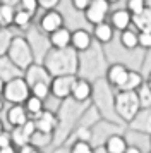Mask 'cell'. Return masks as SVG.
I'll list each match as a JSON object with an SVG mask.
<instances>
[{
    "label": "cell",
    "instance_id": "29",
    "mask_svg": "<svg viewBox=\"0 0 151 153\" xmlns=\"http://www.w3.org/2000/svg\"><path fill=\"white\" fill-rule=\"evenodd\" d=\"M127 10L130 12V16H139L146 10V0H127Z\"/></svg>",
    "mask_w": 151,
    "mask_h": 153
},
{
    "label": "cell",
    "instance_id": "19",
    "mask_svg": "<svg viewBox=\"0 0 151 153\" xmlns=\"http://www.w3.org/2000/svg\"><path fill=\"white\" fill-rule=\"evenodd\" d=\"M127 146L129 145H127L125 138L118 136V134H112L105 141V152L107 153H125Z\"/></svg>",
    "mask_w": 151,
    "mask_h": 153
},
{
    "label": "cell",
    "instance_id": "11",
    "mask_svg": "<svg viewBox=\"0 0 151 153\" xmlns=\"http://www.w3.org/2000/svg\"><path fill=\"white\" fill-rule=\"evenodd\" d=\"M93 97V84L89 83L86 77H76L70 91V98L77 103H84Z\"/></svg>",
    "mask_w": 151,
    "mask_h": 153
},
{
    "label": "cell",
    "instance_id": "13",
    "mask_svg": "<svg viewBox=\"0 0 151 153\" xmlns=\"http://www.w3.org/2000/svg\"><path fill=\"white\" fill-rule=\"evenodd\" d=\"M129 71L124 64H112L108 69H107V81L110 86H115V88H122L125 79L129 76Z\"/></svg>",
    "mask_w": 151,
    "mask_h": 153
},
{
    "label": "cell",
    "instance_id": "16",
    "mask_svg": "<svg viewBox=\"0 0 151 153\" xmlns=\"http://www.w3.org/2000/svg\"><path fill=\"white\" fill-rule=\"evenodd\" d=\"M70 35H72V31L67 29L65 26L55 29L53 33L48 35L50 48H67V47H70Z\"/></svg>",
    "mask_w": 151,
    "mask_h": 153
},
{
    "label": "cell",
    "instance_id": "39",
    "mask_svg": "<svg viewBox=\"0 0 151 153\" xmlns=\"http://www.w3.org/2000/svg\"><path fill=\"white\" fill-rule=\"evenodd\" d=\"M0 153H17V148H16L14 145L4 146V148H0Z\"/></svg>",
    "mask_w": 151,
    "mask_h": 153
},
{
    "label": "cell",
    "instance_id": "5",
    "mask_svg": "<svg viewBox=\"0 0 151 153\" xmlns=\"http://www.w3.org/2000/svg\"><path fill=\"white\" fill-rule=\"evenodd\" d=\"M77 76H53L50 83V93L57 100H69L72 84H74Z\"/></svg>",
    "mask_w": 151,
    "mask_h": 153
},
{
    "label": "cell",
    "instance_id": "1",
    "mask_svg": "<svg viewBox=\"0 0 151 153\" xmlns=\"http://www.w3.org/2000/svg\"><path fill=\"white\" fill-rule=\"evenodd\" d=\"M43 65L53 76H77L79 55L72 47L67 48H50L43 57Z\"/></svg>",
    "mask_w": 151,
    "mask_h": 153
},
{
    "label": "cell",
    "instance_id": "30",
    "mask_svg": "<svg viewBox=\"0 0 151 153\" xmlns=\"http://www.w3.org/2000/svg\"><path fill=\"white\" fill-rule=\"evenodd\" d=\"M69 153H95V148L91 146L89 141H77L76 139L72 143V146H70Z\"/></svg>",
    "mask_w": 151,
    "mask_h": 153
},
{
    "label": "cell",
    "instance_id": "8",
    "mask_svg": "<svg viewBox=\"0 0 151 153\" xmlns=\"http://www.w3.org/2000/svg\"><path fill=\"white\" fill-rule=\"evenodd\" d=\"M24 79L31 88L36 83H52V74L41 62H34L24 71Z\"/></svg>",
    "mask_w": 151,
    "mask_h": 153
},
{
    "label": "cell",
    "instance_id": "34",
    "mask_svg": "<svg viewBox=\"0 0 151 153\" xmlns=\"http://www.w3.org/2000/svg\"><path fill=\"white\" fill-rule=\"evenodd\" d=\"M14 145L12 143V136H10V131H2L0 132V148H4V146H10Z\"/></svg>",
    "mask_w": 151,
    "mask_h": 153
},
{
    "label": "cell",
    "instance_id": "3",
    "mask_svg": "<svg viewBox=\"0 0 151 153\" xmlns=\"http://www.w3.org/2000/svg\"><path fill=\"white\" fill-rule=\"evenodd\" d=\"M113 108L120 115V119L132 122L134 119L139 115V108H141V102H139V95L137 91H118L113 98Z\"/></svg>",
    "mask_w": 151,
    "mask_h": 153
},
{
    "label": "cell",
    "instance_id": "2",
    "mask_svg": "<svg viewBox=\"0 0 151 153\" xmlns=\"http://www.w3.org/2000/svg\"><path fill=\"white\" fill-rule=\"evenodd\" d=\"M7 57H9L21 71H26L31 64L36 62L33 48H31V45L27 42V38L22 36V35H14L12 42L9 45V50H7Z\"/></svg>",
    "mask_w": 151,
    "mask_h": 153
},
{
    "label": "cell",
    "instance_id": "40",
    "mask_svg": "<svg viewBox=\"0 0 151 153\" xmlns=\"http://www.w3.org/2000/svg\"><path fill=\"white\" fill-rule=\"evenodd\" d=\"M125 153H143L137 146H127V150H125Z\"/></svg>",
    "mask_w": 151,
    "mask_h": 153
},
{
    "label": "cell",
    "instance_id": "21",
    "mask_svg": "<svg viewBox=\"0 0 151 153\" xmlns=\"http://www.w3.org/2000/svg\"><path fill=\"white\" fill-rule=\"evenodd\" d=\"M33 14H29L22 9H16V14H14V22L12 28L17 29H29L31 28V22H33Z\"/></svg>",
    "mask_w": 151,
    "mask_h": 153
},
{
    "label": "cell",
    "instance_id": "23",
    "mask_svg": "<svg viewBox=\"0 0 151 153\" xmlns=\"http://www.w3.org/2000/svg\"><path fill=\"white\" fill-rule=\"evenodd\" d=\"M120 43H122V47L125 50H134L139 47V43H137V33L134 29H124L120 31Z\"/></svg>",
    "mask_w": 151,
    "mask_h": 153
},
{
    "label": "cell",
    "instance_id": "14",
    "mask_svg": "<svg viewBox=\"0 0 151 153\" xmlns=\"http://www.w3.org/2000/svg\"><path fill=\"white\" fill-rule=\"evenodd\" d=\"M29 119L31 117L27 115L24 105H10L7 108V122L10 126V129L12 127H19V126H24Z\"/></svg>",
    "mask_w": 151,
    "mask_h": 153
},
{
    "label": "cell",
    "instance_id": "42",
    "mask_svg": "<svg viewBox=\"0 0 151 153\" xmlns=\"http://www.w3.org/2000/svg\"><path fill=\"white\" fill-rule=\"evenodd\" d=\"M146 86H148V88L151 90V72H150V76H148V81H146Z\"/></svg>",
    "mask_w": 151,
    "mask_h": 153
},
{
    "label": "cell",
    "instance_id": "4",
    "mask_svg": "<svg viewBox=\"0 0 151 153\" xmlns=\"http://www.w3.org/2000/svg\"><path fill=\"white\" fill-rule=\"evenodd\" d=\"M29 95H31V88L26 83L24 76H21V77H16V79L7 81L2 98L10 105H22L27 100Z\"/></svg>",
    "mask_w": 151,
    "mask_h": 153
},
{
    "label": "cell",
    "instance_id": "10",
    "mask_svg": "<svg viewBox=\"0 0 151 153\" xmlns=\"http://www.w3.org/2000/svg\"><path fill=\"white\" fill-rule=\"evenodd\" d=\"M93 45V35L89 33L88 29L84 28H77L72 31L70 35V47L77 52V53H84L88 52Z\"/></svg>",
    "mask_w": 151,
    "mask_h": 153
},
{
    "label": "cell",
    "instance_id": "27",
    "mask_svg": "<svg viewBox=\"0 0 151 153\" xmlns=\"http://www.w3.org/2000/svg\"><path fill=\"white\" fill-rule=\"evenodd\" d=\"M14 33L10 28H0V57L7 55V50H9V45L12 42Z\"/></svg>",
    "mask_w": 151,
    "mask_h": 153
},
{
    "label": "cell",
    "instance_id": "28",
    "mask_svg": "<svg viewBox=\"0 0 151 153\" xmlns=\"http://www.w3.org/2000/svg\"><path fill=\"white\" fill-rule=\"evenodd\" d=\"M31 95L41 100H47L52 93H50V83H36L31 86Z\"/></svg>",
    "mask_w": 151,
    "mask_h": 153
},
{
    "label": "cell",
    "instance_id": "9",
    "mask_svg": "<svg viewBox=\"0 0 151 153\" xmlns=\"http://www.w3.org/2000/svg\"><path fill=\"white\" fill-rule=\"evenodd\" d=\"M34 131H36V126H34L33 119H29L24 126L12 127V129H10V136H12L14 146L21 148V146L27 145V143H29V139H31V136L34 134Z\"/></svg>",
    "mask_w": 151,
    "mask_h": 153
},
{
    "label": "cell",
    "instance_id": "20",
    "mask_svg": "<svg viewBox=\"0 0 151 153\" xmlns=\"http://www.w3.org/2000/svg\"><path fill=\"white\" fill-rule=\"evenodd\" d=\"M22 105H24L27 115H29L31 119H34L36 115H40L41 112L45 110V100L36 98V97H33V95H29V97H27V100Z\"/></svg>",
    "mask_w": 151,
    "mask_h": 153
},
{
    "label": "cell",
    "instance_id": "7",
    "mask_svg": "<svg viewBox=\"0 0 151 153\" xmlns=\"http://www.w3.org/2000/svg\"><path fill=\"white\" fill-rule=\"evenodd\" d=\"M64 26V16L57 10V9H52V10H45L43 16L38 21V28L45 33V35H50L53 33L55 29H58Z\"/></svg>",
    "mask_w": 151,
    "mask_h": 153
},
{
    "label": "cell",
    "instance_id": "36",
    "mask_svg": "<svg viewBox=\"0 0 151 153\" xmlns=\"http://www.w3.org/2000/svg\"><path fill=\"white\" fill-rule=\"evenodd\" d=\"M38 4L45 10H52V9H57V5L60 4V0H38Z\"/></svg>",
    "mask_w": 151,
    "mask_h": 153
},
{
    "label": "cell",
    "instance_id": "6",
    "mask_svg": "<svg viewBox=\"0 0 151 153\" xmlns=\"http://www.w3.org/2000/svg\"><path fill=\"white\" fill-rule=\"evenodd\" d=\"M110 12V4L107 0H91V4L88 5V9L84 10V19L89 24H100V22L107 21Z\"/></svg>",
    "mask_w": 151,
    "mask_h": 153
},
{
    "label": "cell",
    "instance_id": "46",
    "mask_svg": "<svg viewBox=\"0 0 151 153\" xmlns=\"http://www.w3.org/2000/svg\"><path fill=\"white\" fill-rule=\"evenodd\" d=\"M150 153H151V152H150Z\"/></svg>",
    "mask_w": 151,
    "mask_h": 153
},
{
    "label": "cell",
    "instance_id": "17",
    "mask_svg": "<svg viewBox=\"0 0 151 153\" xmlns=\"http://www.w3.org/2000/svg\"><path fill=\"white\" fill-rule=\"evenodd\" d=\"M110 24H112L113 29L124 31V29H127L132 24V16H130V12L127 9H117L110 16Z\"/></svg>",
    "mask_w": 151,
    "mask_h": 153
},
{
    "label": "cell",
    "instance_id": "25",
    "mask_svg": "<svg viewBox=\"0 0 151 153\" xmlns=\"http://www.w3.org/2000/svg\"><path fill=\"white\" fill-rule=\"evenodd\" d=\"M132 22H134L141 31H151V9L146 7V10H144L143 14L134 16V17H132Z\"/></svg>",
    "mask_w": 151,
    "mask_h": 153
},
{
    "label": "cell",
    "instance_id": "41",
    "mask_svg": "<svg viewBox=\"0 0 151 153\" xmlns=\"http://www.w3.org/2000/svg\"><path fill=\"white\" fill-rule=\"evenodd\" d=\"M4 90H5V81H2V79H0V97L4 95Z\"/></svg>",
    "mask_w": 151,
    "mask_h": 153
},
{
    "label": "cell",
    "instance_id": "26",
    "mask_svg": "<svg viewBox=\"0 0 151 153\" xmlns=\"http://www.w3.org/2000/svg\"><path fill=\"white\" fill-rule=\"evenodd\" d=\"M52 139H53V134H47V132H41V131H34V134L31 136V139H29V143L41 150L43 146L50 145Z\"/></svg>",
    "mask_w": 151,
    "mask_h": 153
},
{
    "label": "cell",
    "instance_id": "15",
    "mask_svg": "<svg viewBox=\"0 0 151 153\" xmlns=\"http://www.w3.org/2000/svg\"><path fill=\"white\" fill-rule=\"evenodd\" d=\"M21 76H24V71H21L7 55L0 57V79L2 81L7 83V81L16 79V77H21Z\"/></svg>",
    "mask_w": 151,
    "mask_h": 153
},
{
    "label": "cell",
    "instance_id": "43",
    "mask_svg": "<svg viewBox=\"0 0 151 153\" xmlns=\"http://www.w3.org/2000/svg\"><path fill=\"white\" fill-rule=\"evenodd\" d=\"M4 103H5V100H4V98L0 97V112L4 110Z\"/></svg>",
    "mask_w": 151,
    "mask_h": 153
},
{
    "label": "cell",
    "instance_id": "37",
    "mask_svg": "<svg viewBox=\"0 0 151 153\" xmlns=\"http://www.w3.org/2000/svg\"><path fill=\"white\" fill-rule=\"evenodd\" d=\"M17 153H43L40 150V148H36V146H33L31 143H27V145L21 146V148H17Z\"/></svg>",
    "mask_w": 151,
    "mask_h": 153
},
{
    "label": "cell",
    "instance_id": "22",
    "mask_svg": "<svg viewBox=\"0 0 151 153\" xmlns=\"http://www.w3.org/2000/svg\"><path fill=\"white\" fill-rule=\"evenodd\" d=\"M143 84H144L143 76L139 72H136V71H129V76H127V79H125V83H124V86L120 90L122 91H137Z\"/></svg>",
    "mask_w": 151,
    "mask_h": 153
},
{
    "label": "cell",
    "instance_id": "44",
    "mask_svg": "<svg viewBox=\"0 0 151 153\" xmlns=\"http://www.w3.org/2000/svg\"><path fill=\"white\" fill-rule=\"evenodd\" d=\"M5 131V126H4V122H2V119H0V132Z\"/></svg>",
    "mask_w": 151,
    "mask_h": 153
},
{
    "label": "cell",
    "instance_id": "33",
    "mask_svg": "<svg viewBox=\"0 0 151 153\" xmlns=\"http://www.w3.org/2000/svg\"><path fill=\"white\" fill-rule=\"evenodd\" d=\"M137 43L141 48H151V31H139L137 33Z\"/></svg>",
    "mask_w": 151,
    "mask_h": 153
},
{
    "label": "cell",
    "instance_id": "24",
    "mask_svg": "<svg viewBox=\"0 0 151 153\" xmlns=\"http://www.w3.org/2000/svg\"><path fill=\"white\" fill-rule=\"evenodd\" d=\"M16 9L0 2V28H12Z\"/></svg>",
    "mask_w": 151,
    "mask_h": 153
},
{
    "label": "cell",
    "instance_id": "12",
    "mask_svg": "<svg viewBox=\"0 0 151 153\" xmlns=\"http://www.w3.org/2000/svg\"><path fill=\"white\" fill-rule=\"evenodd\" d=\"M34 126H36V131L47 132V134H55L57 131V126H58V117L55 112L50 110H43L40 115H36L33 119Z\"/></svg>",
    "mask_w": 151,
    "mask_h": 153
},
{
    "label": "cell",
    "instance_id": "45",
    "mask_svg": "<svg viewBox=\"0 0 151 153\" xmlns=\"http://www.w3.org/2000/svg\"><path fill=\"white\" fill-rule=\"evenodd\" d=\"M107 2H108L110 5H112V4H118V2H120V0H107Z\"/></svg>",
    "mask_w": 151,
    "mask_h": 153
},
{
    "label": "cell",
    "instance_id": "32",
    "mask_svg": "<svg viewBox=\"0 0 151 153\" xmlns=\"http://www.w3.org/2000/svg\"><path fill=\"white\" fill-rule=\"evenodd\" d=\"M17 9H22V10H26V12L34 16L38 12V9H40V4H38V0H21Z\"/></svg>",
    "mask_w": 151,
    "mask_h": 153
},
{
    "label": "cell",
    "instance_id": "18",
    "mask_svg": "<svg viewBox=\"0 0 151 153\" xmlns=\"http://www.w3.org/2000/svg\"><path fill=\"white\" fill-rule=\"evenodd\" d=\"M113 31L115 29L112 28V24L107 21L100 22V24H95L93 26V38H95L98 43H101V45H107V43H110L112 40H113Z\"/></svg>",
    "mask_w": 151,
    "mask_h": 153
},
{
    "label": "cell",
    "instance_id": "31",
    "mask_svg": "<svg viewBox=\"0 0 151 153\" xmlns=\"http://www.w3.org/2000/svg\"><path fill=\"white\" fill-rule=\"evenodd\" d=\"M76 139L77 141H91L93 139V131L89 129L88 126H79L77 129H76Z\"/></svg>",
    "mask_w": 151,
    "mask_h": 153
},
{
    "label": "cell",
    "instance_id": "38",
    "mask_svg": "<svg viewBox=\"0 0 151 153\" xmlns=\"http://www.w3.org/2000/svg\"><path fill=\"white\" fill-rule=\"evenodd\" d=\"M0 2L5 4V5H10V7H14V9H17L19 4H21V0H0Z\"/></svg>",
    "mask_w": 151,
    "mask_h": 153
},
{
    "label": "cell",
    "instance_id": "35",
    "mask_svg": "<svg viewBox=\"0 0 151 153\" xmlns=\"http://www.w3.org/2000/svg\"><path fill=\"white\" fill-rule=\"evenodd\" d=\"M70 4L77 12H84L88 9V5L91 4V0H70Z\"/></svg>",
    "mask_w": 151,
    "mask_h": 153
}]
</instances>
